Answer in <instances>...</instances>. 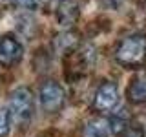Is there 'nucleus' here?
Here are the masks:
<instances>
[{
	"label": "nucleus",
	"mask_w": 146,
	"mask_h": 137,
	"mask_svg": "<svg viewBox=\"0 0 146 137\" xmlns=\"http://www.w3.org/2000/svg\"><path fill=\"white\" fill-rule=\"evenodd\" d=\"M115 61L122 68L135 70L146 64V35L131 33L124 37L115 48Z\"/></svg>",
	"instance_id": "f257e3e1"
},
{
	"label": "nucleus",
	"mask_w": 146,
	"mask_h": 137,
	"mask_svg": "<svg viewBox=\"0 0 146 137\" xmlns=\"http://www.w3.org/2000/svg\"><path fill=\"white\" fill-rule=\"evenodd\" d=\"M7 112L11 115V121L27 124L35 113V97L31 90L26 86H18L13 90L7 99Z\"/></svg>",
	"instance_id": "f03ea898"
},
{
	"label": "nucleus",
	"mask_w": 146,
	"mask_h": 137,
	"mask_svg": "<svg viewBox=\"0 0 146 137\" xmlns=\"http://www.w3.org/2000/svg\"><path fill=\"white\" fill-rule=\"evenodd\" d=\"M38 102L44 112L57 113L66 102V91L57 80H46L38 90Z\"/></svg>",
	"instance_id": "7ed1b4c3"
},
{
	"label": "nucleus",
	"mask_w": 146,
	"mask_h": 137,
	"mask_svg": "<svg viewBox=\"0 0 146 137\" xmlns=\"http://www.w3.org/2000/svg\"><path fill=\"white\" fill-rule=\"evenodd\" d=\"M119 102V88L115 82L106 80L97 88L93 95V108L99 112H111Z\"/></svg>",
	"instance_id": "20e7f679"
},
{
	"label": "nucleus",
	"mask_w": 146,
	"mask_h": 137,
	"mask_svg": "<svg viewBox=\"0 0 146 137\" xmlns=\"http://www.w3.org/2000/svg\"><path fill=\"white\" fill-rule=\"evenodd\" d=\"M22 55H24V48L18 39H15L13 35H4L0 39V64L2 66H15L20 62Z\"/></svg>",
	"instance_id": "39448f33"
},
{
	"label": "nucleus",
	"mask_w": 146,
	"mask_h": 137,
	"mask_svg": "<svg viewBox=\"0 0 146 137\" xmlns=\"http://www.w3.org/2000/svg\"><path fill=\"white\" fill-rule=\"evenodd\" d=\"M126 97L131 104L146 102V73H139L130 80L128 90H126Z\"/></svg>",
	"instance_id": "423d86ee"
},
{
	"label": "nucleus",
	"mask_w": 146,
	"mask_h": 137,
	"mask_svg": "<svg viewBox=\"0 0 146 137\" xmlns=\"http://www.w3.org/2000/svg\"><path fill=\"white\" fill-rule=\"evenodd\" d=\"M110 126L104 119H91L82 128V137H108Z\"/></svg>",
	"instance_id": "0eeeda50"
},
{
	"label": "nucleus",
	"mask_w": 146,
	"mask_h": 137,
	"mask_svg": "<svg viewBox=\"0 0 146 137\" xmlns=\"http://www.w3.org/2000/svg\"><path fill=\"white\" fill-rule=\"evenodd\" d=\"M11 115L7 108H0V137H6L11 132Z\"/></svg>",
	"instance_id": "6e6552de"
},
{
	"label": "nucleus",
	"mask_w": 146,
	"mask_h": 137,
	"mask_svg": "<svg viewBox=\"0 0 146 137\" xmlns=\"http://www.w3.org/2000/svg\"><path fill=\"white\" fill-rule=\"evenodd\" d=\"M119 137H146L144 132L141 130V128H135V126H128L124 132H122Z\"/></svg>",
	"instance_id": "1a4fd4ad"
},
{
	"label": "nucleus",
	"mask_w": 146,
	"mask_h": 137,
	"mask_svg": "<svg viewBox=\"0 0 146 137\" xmlns=\"http://www.w3.org/2000/svg\"><path fill=\"white\" fill-rule=\"evenodd\" d=\"M13 2H15L17 6L24 7V9H35L38 6V0H13Z\"/></svg>",
	"instance_id": "9d476101"
},
{
	"label": "nucleus",
	"mask_w": 146,
	"mask_h": 137,
	"mask_svg": "<svg viewBox=\"0 0 146 137\" xmlns=\"http://www.w3.org/2000/svg\"><path fill=\"white\" fill-rule=\"evenodd\" d=\"M100 2H102L108 9H119V7L122 6V2H124V0H100Z\"/></svg>",
	"instance_id": "9b49d317"
},
{
	"label": "nucleus",
	"mask_w": 146,
	"mask_h": 137,
	"mask_svg": "<svg viewBox=\"0 0 146 137\" xmlns=\"http://www.w3.org/2000/svg\"><path fill=\"white\" fill-rule=\"evenodd\" d=\"M144 4H146V0H144Z\"/></svg>",
	"instance_id": "f8f14e48"
}]
</instances>
